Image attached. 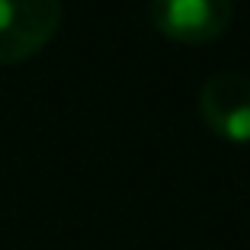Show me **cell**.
Segmentation results:
<instances>
[{
	"label": "cell",
	"mask_w": 250,
	"mask_h": 250,
	"mask_svg": "<svg viewBox=\"0 0 250 250\" xmlns=\"http://www.w3.org/2000/svg\"><path fill=\"white\" fill-rule=\"evenodd\" d=\"M199 112L215 135L234 145L250 141V77L241 71L208 74L199 87Z\"/></svg>",
	"instance_id": "1"
},
{
	"label": "cell",
	"mask_w": 250,
	"mask_h": 250,
	"mask_svg": "<svg viewBox=\"0 0 250 250\" xmlns=\"http://www.w3.org/2000/svg\"><path fill=\"white\" fill-rule=\"evenodd\" d=\"M61 0H0V61H22L55 36Z\"/></svg>",
	"instance_id": "2"
},
{
	"label": "cell",
	"mask_w": 250,
	"mask_h": 250,
	"mask_svg": "<svg viewBox=\"0 0 250 250\" xmlns=\"http://www.w3.org/2000/svg\"><path fill=\"white\" fill-rule=\"evenodd\" d=\"M231 0H151V20L164 36L202 45L218 39L231 22Z\"/></svg>",
	"instance_id": "3"
}]
</instances>
